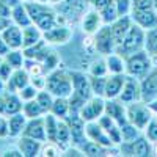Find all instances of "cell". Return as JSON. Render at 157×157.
I'll use <instances>...</instances> for the list:
<instances>
[{"instance_id":"6da1fadb","label":"cell","mask_w":157,"mask_h":157,"mask_svg":"<svg viewBox=\"0 0 157 157\" xmlns=\"http://www.w3.org/2000/svg\"><path fill=\"white\" fill-rule=\"evenodd\" d=\"M145 36H146V30L141 29L140 25H137L134 22L130 25L127 35L124 36V39L116 46L115 52L126 58V57L135 54L138 50H143L145 49Z\"/></svg>"},{"instance_id":"7a4b0ae2","label":"cell","mask_w":157,"mask_h":157,"mask_svg":"<svg viewBox=\"0 0 157 157\" xmlns=\"http://www.w3.org/2000/svg\"><path fill=\"white\" fill-rule=\"evenodd\" d=\"M46 90H49L55 98H69L74 93L71 72H66L60 68L50 71L47 75Z\"/></svg>"},{"instance_id":"3957f363","label":"cell","mask_w":157,"mask_h":157,"mask_svg":"<svg viewBox=\"0 0 157 157\" xmlns=\"http://www.w3.org/2000/svg\"><path fill=\"white\" fill-rule=\"evenodd\" d=\"M126 112H127V120L134 126H137L140 130H145L148 123L152 120L154 115H155L151 110L149 104H146L145 101H135L132 104H127Z\"/></svg>"},{"instance_id":"277c9868","label":"cell","mask_w":157,"mask_h":157,"mask_svg":"<svg viewBox=\"0 0 157 157\" xmlns=\"http://www.w3.org/2000/svg\"><path fill=\"white\" fill-rule=\"evenodd\" d=\"M126 60V74L132 75V77H145L151 69H152V63L149 58V54L143 49L138 50L135 54L129 55L124 58Z\"/></svg>"},{"instance_id":"5b68a950","label":"cell","mask_w":157,"mask_h":157,"mask_svg":"<svg viewBox=\"0 0 157 157\" xmlns=\"http://www.w3.org/2000/svg\"><path fill=\"white\" fill-rule=\"evenodd\" d=\"M94 47H96V52H99V54L104 55V57L115 52L116 43L113 39L110 24H104L102 27L94 33Z\"/></svg>"},{"instance_id":"8992f818","label":"cell","mask_w":157,"mask_h":157,"mask_svg":"<svg viewBox=\"0 0 157 157\" xmlns=\"http://www.w3.org/2000/svg\"><path fill=\"white\" fill-rule=\"evenodd\" d=\"M105 112V98H101V96H91L85 104L83 107L80 109L78 115L82 116V120L85 123L88 121H96L104 115Z\"/></svg>"},{"instance_id":"52a82bcc","label":"cell","mask_w":157,"mask_h":157,"mask_svg":"<svg viewBox=\"0 0 157 157\" xmlns=\"http://www.w3.org/2000/svg\"><path fill=\"white\" fill-rule=\"evenodd\" d=\"M123 104H132L135 101H141V85L138 77H132V75H127L126 74V82L123 85V90L120 96H118Z\"/></svg>"},{"instance_id":"ba28073f","label":"cell","mask_w":157,"mask_h":157,"mask_svg":"<svg viewBox=\"0 0 157 157\" xmlns=\"http://www.w3.org/2000/svg\"><path fill=\"white\" fill-rule=\"evenodd\" d=\"M140 85H141V101L149 104L157 98V66H154L141 78Z\"/></svg>"},{"instance_id":"9c48e42d","label":"cell","mask_w":157,"mask_h":157,"mask_svg":"<svg viewBox=\"0 0 157 157\" xmlns=\"http://www.w3.org/2000/svg\"><path fill=\"white\" fill-rule=\"evenodd\" d=\"M43 38L47 41V44H55L61 46L69 43V39L72 38V30L63 24H57L54 29H50L47 32H43Z\"/></svg>"},{"instance_id":"30bf717a","label":"cell","mask_w":157,"mask_h":157,"mask_svg":"<svg viewBox=\"0 0 157 157\" xmlns=\"http://www.w3.org/2000/svg\"><path fill=\"white\" fill-rule=\"evenodd\" d=\"M85 134H86L88 140H93V141L99 143V145H102V146H107V148L115 146L113 141L110 140V137L107 135V132L104 130V127L98 123V120L85 123Z\"/></svg>"},{"instance_id":"8fae6325","label":"cell","mask_w":157,"mask_h":157,"mask_svg":"<svg viewBox=\"0 0 157 157\" xmlns=\"http://www.w3.org/2000/svg\"><path fill=\"white\" fill-rule=\"evenodd\" d=\"M130 17H132V22H135L137 25H140V27L145 29V30L157 27V11H155V8L132 10L130 11Z\"/></svg>"},{"instance_id":"7c38bea8","label":"cell","mask_w":157,"mask_h":157,"mask_svg":"<svg viewBox=\"0 0 157 157\" xmlns=\"http://www.w3.org/2000/svg\"><path fill=\"white\" fill-rule=\"evenodd\" d=\"M0 35H2V38L5 39V43L11 50L24 49V29L19 27L17 24H10Z\"/></svg>"},{"instance_id":"4fadbf2b","label":"cell","mask_w":157,"mask_h":157,"mask_svg":"<svg viewBox=\"0 0 157 157\" xmlns=\"http://www.w3.org/2000/svg\"><path fill=\"white\" fill-rule=\"evenodd\" d=\"M71 78H72V88H74V94L80 96L83 99H90L93 96L91 91V82H90V75H85L83 72H71Z\"/></svg>"},{"instance_id":"5bb4252c","label":"cell","mask_w":157,"mask_h":157,"mask_svg":"<svg viewBox=\"0 0 157 157\" xmlns=\"http://www.w3.org/2000/svg\"><path fill=\"white\" fill-rule=\"evenodd\" d=\"M22 135L35 138V140H39V141H47L44 118L38 116V118H32L30 121H27V124H25V127H24Z\"/></svg>"},{"instance_id":"9a60e30c","label":"cell","mask_w":157,"mask_h":157,"mask_svg":"<svg viewBox=\"0 0 157 157\" xmlns=\"http://www.w3.org/2000/svg\"><path fill=\"white\" fill-rule=\"evenodd\" d=\"M102 25H104L102 16L94 6L91 10H88L82 17V30H83L85 35H94Z\"/></svg>"},{"instance_id":"2e32d148","label":"cell","mask_w":157,"mask_h":157,"mask_svg":"<svg viewBox=\"0 0 157 157\" xmlns=\"http://www.w3.org/2000/svg\"><path fill=\"white\" fill-rule=\"evenodd\" d=\"M105 115H109L110 118L118 123V124H124L127 120V112H126V104H123L120 99H107L105 101Z\"/></svg>"},{"instance_id":"e0dca14e","label":"cell","mask_w":157,"mask_h":157,"mask_svg":"<svg viewBox=\"0 0 157 157\" xmlns=\"http://www.w3.org/2000/svg\"><path fill=\"white\" fill-rule=\"evenodd\" d=\"M98 123L104 127V130L107 132V135L110 137V140L113 141V145L115 146H118L120 143L123 141V137H121V127H120V124H118L113 118H110L109 115H105L104 113L99 120H98Z\"/></svg>"},{"instance_id":"ac0fdd59","label":"cell","mask_w":157,"mask_h":157,"mask_svg":"<svg viewBox=\"0 0 157 157\" xmlns=\"http://www.w3.org/2000/svg\"><path fill=\"white\" fill-rule=\"evenodd\" d=\"M132 17H130V14L127 16H120L118 19H115L112 24H110V27H112V33H113V39H115V43L116 46L120 44L124 36L127 35L129 29H130V25H132Z\"/></svg>"},{"instance_id":"d6986e66","label":"cell","mask_w":157,"mask_h":157,"mask_svg":"<svg viewBox=\"0 0 157 157\" xmlns=\"http://www.w3.org/2000/svg\"><path fill=\"white\" fill-rule=\"evenodd\" d=\"M17 148L21 149L24 157H36L41 154V148H43V141L30 138V137H25L21 135L17 140Z\"/></svg>"},{"instance_id":"ffe728a7","label":"cell","mask_w":157,"mask_h":157,"mask_svg":"<svg viewBox=\"0 0 157 157\" xmlns=\"http://www.w3.org/2000/svg\"><path fill=\"white\" fill-rule=\"evenodd\" d=\"M126 82V74H110L105 85V99H116L120 96L123 85Z\"/></svg>"},{"instance_id":"44dd1931","label":"cell","mask_w":157,"mask_h":157,"mask_svg":"<svg viewBox=\"0 0 157 157\" xmlns=\"http://www.w3.org/2000/svg\"><path fill=\"white\" fill-rule=\"evenodd\" d=\"M30 83V74L27 69L24 68H19V69H14L13 75L10 77V80H6V90L8 91H17L22 90L25 85Z\"/></svg>"},{"instance_id":"7402d4cb","label":"cell","mask_w":157,"mask_h":157,"mask_svg":"<svg viewBox=\"0 0 157 157\" xmlns=\"http://www.w3.org/2000/svg\"><path fill=\"white\" fill-rule=\"evenodd\" d=\"M24 57L25 58H30V60H38V61H44V58L50 54V50L47 49V41L43 38L41 41H38L36 44L30 46V47H24Z\"/></svg>"},{"instance_id":"603a6c76","label":"cell","mask_w":157,"mask_h":157,"mask_svg":"<svg viewBox=\"0 0 157 157\" xmlns=\"http://www.w3.org/2000/svg\"><path fill=\"white\" fill-rule=\"evenodd\" d=\"M3 101H5V116H11V115H14V113L22 112L24 104H22V99H21L19 93H16V91L5 90Z\"/></svg>"},{"instance_id":"cb8c5ba5","label":"cell","mask_w":157,"mask_h":157,"mask_svg":"<svg viewBox=\"0 0 157 157\" xmlns=\"http://www.w3.org/2000/svg\"><path fill=\"white\" fill-rule=\"evenodd\" d=\"M27 120H29V118L25 116L24 112H19V113H14V115L8 116L10 137H19V135H22L24 127H25V124H27Z\"/></svg>"},{"instance_id":"d4e9b609","label":"cell","mask_w":157,"mask_h":157,"mask_svg":"<svg viewBox=\"0 0 157 157\" xmlns=\"http://www.w3.org/2000/svg\"><path fill=\"white\" fill-rule=\"evenodd\" d=\"M33 24H35L41 32H47V30H50V29H54L55 25L58 24V17H57V14H55V13L52 11L50 8H47L44 13H41V14H39V16L33 21Z\"/></svg>"},{"instance_id":"484cf974","label":"cell","mask_w":157,"mask_h":157,"mask_svg":"<svg viewBox=\"0 0 157 157\" xmlns=\"http://www.w3.org/2000/svg\"><path fill=\"white\" fill-rule=\"evenodd\" d=\"M145 50L149 54L152 68L157 66V27L146 30L145 36Z\"/></svg>"},{"instance_id":"4316f807","label":"cell","mask_w":157,"mask_h":157,"mask_svg":"<svg viewBox=\"0 0 157 157\" xmlns=\"http://www.w3.org/2000/svg\"><path fill=\"white\" fill-rule=\"evenodd\" d=\"M132 145V155L135 157H148L152 154V146H151V141L148 140V137H137L134 141H130Z\"/></svg>"},{"instance_id":"83f0119b","label":"cell","mask_w":157,"mask_h":157,"mask_svg":"<svg viewBox=\"0 0 157 157\" xmlns=\"http://www.w3.org/2000/svg\"><path fill=\"white\" fill-rule=\"evenodd\" d=\"M105 63L110 74H126V60L120 54L113 52L110 55H105Z\"/></svg>"},{"instance_id":"f1b7e54d","label":"cell","mask_w":157,"mask_h":157,"mask_svg":"<svg viewBox=\"0 0 157 157\" xmlns=\"http://www.w3.org/2000/svg\"><path fill=\"white\" fill-rule=\"evenodd\" d=\"M58 120L54 113L47 112L44 116V124H46V135H47V141H54L57 143V132H58Z\"/></svg>"},{"instance_id":"f546056e","label":"cell","mask_w":157,"mask_h":157,"mask_svg":"<svg viewBox=\"0 0 157 157\" xmlns=\"http://www.w3.org/2000/svg\"><path fill=\"white\" fill-rule=\"evenodd\" d=\"M11 19L14 21V24H17L19 27H22V29L27 27V25H30V24H33L32 22V17L29 14V11L25 10V6H24V3H19L17 6L13 8Z\"/></svg>"},{"instance_id":"4dcf8cb0","label":"cell","mask_w":157,"mask_h":157,"mask_svg":"<svg viewBox=\"0 0 157 157\" xmlns=\"http://www.w3.org/2000/svg\"><path fill=\"white\" fill-rule=\"evenodd\" d=\"M43 39V32L39 30L35 24H30L27 27H24V47H30L36 44L38 41Z\"/></svg>"},{"instance_id":"1f68e13d","label":"cell","mask_w":157,"mask_h":157,"mask_svg":"<svg viewBox=\"0 0 157 157\" xmlns=\"http://www.w3.org/2000/svg\"><path fill=\"white\" fill-rule=\"evenodd\" d=\"M50 113H54L60 120H64L69 115V98H55Z\"/></svg>"},{"instance_id":"d6a6232c","label":"cell","mask_w":157,"mask_h":157,"mask_svg":"<svg viewBox=\"0 0 157 157\" xmlns=\"http://www.w3.org/2000/svg\"><path fill=\"white\" fill-rule=\"evenodd\" d=\"M22 112L25 113V116H27L29 120H32V118H38V116H43V115L47 113L41 107V104L36 101V98L35 99H30V101H25L24 107H22Z\"/></svg>"},{"instance_id":"836d02e7","label":"cell","mask_w":157,"mask_h":157,"mask_svg":"<svg viewBox=\"0 0 157 157\" xmlns=\"http://www.w3.org/2000/svg\"><path fill=\"white\" fill-rule=\"evenodd\" d=\"M91 91L93 96L105 98V85H107V75H90Z\"/></svg>"},{"instance_id":"e575fe53","label":"cell","mask_w":157,"mask_h":157,"mask_svg":"<svg viewBox=\"0 0 157 157\" xmlns=\"http://www.w3.org/2000/svg\"><path fill=\"white\" fill-rule=\"evenodd\" d=\"M121 127V137H123V141H134L137 137H140V132L141 130L134 126L130 121H126L124 124L120 126Z\"/></svg>"},{"instance_id":"d590c367","label":"cell","mask_w":157,"mask_h":157,"mask_svg":"<svg viewBox=\"0 0 157 157\" xmlns=\"http://www.w3.org/2000/svg\"><path fill=\"white\" fill-rule=\"evenodd\" d=\"M3 60L8 61L14 69H19V68L24 66L25 57H24V52H21V49H14V50H10L8 54L3 57Z\"/></svg>"},{"instance_id":"8d00e7d4","label":"cell","mask_w":157,"mask_h":157,"mask_svg":"<svg viewBox=\"0 0 157 157\" xmlns=\"http://www.w3.org/2000/svg\"><path fill=\"white\" fill-rule=\"evenodd\" d=\"M54 99H55V96L52 94L49 90H39L38 94H36V101L41 104V107H43L46 112H50L52 104H54Z\"/></svg>"},{"instance_id":"74e56055","label":"cell","mask_w":157,"mask_h":157,"mask_svg":"<svg viewBox=\"0 0 157 157\" xmlns=\"http://www.w3.org/2000/svg\"><path fill=\"white\" fill-rule=\"evenodd\" d=\"M61 148L54 141H47L46 145H43L41 148V154L39 155H44V157H57V155H61Z\"/></svg>"},{"instance_id":"f35d334b","label":"cell","mask_w":157,"mask_h":157,"mask_svg":"<svg viewBox=\"0 0 157 157\" xmlns=\"http://www.w3.org/2000/svg\"><path fill=\"white\" fill-rule=\"evenodd\" d=\"M38 88L35 86V85H32V83H29V85H25L22 90H19L17 93H19V96H21V99L25 102V101H30V99H35L36 98V94H38Z\"/></svg>"},{"instance_id":"ab89813d","label":"cell","mask_w":157,"mask_h":157,"mask_svg":"<svg viewBox=\"0 0 157 157\" xmlns=\"http://www.w3.org/2000/svg\"><path fill=\"white\" fill-rule=\"evenodd\" d=\"M107 72H109V68H107L105 60H98L90 68V75H107Z\"/></svg>"},{"instance_id":"60d3db41","label":"cell","mask_w":157,"mask_h":157,"mask_svg":"<svg viewBox=\"0 0 157 157\" xmlns=\"http://www.w3.org/2000/svg\"><path fill=\"white\" fill-rule=\"evenodd\" d=\"M145 135L148 137V140L151 143H157V116L155 115L145 127Z\"/></svg>"},{"instance_id":"b9f144b4","label":"cell","mask_w":157,"mask_h":157,"mask_svg":"<svg viewBox=\"0 0 157 157\" xmlns=\"http://www.w3.org/2000/svg\"><path fill=\"white\" fill-rule=\"evenodd\" d=\"M115 5L118 10V16H127L132 10V0H115Z\"/></svg>"},{"instance_id":"7bdbcfd3","label":"cell","mask_w":157,"mask_h":157,"mask_svg":"<svg viewBox=\"0 0 157 157\" xmlns=\"http://www.w3.org/2000/svg\"><path fill=\"white\" fill-rule=\"evenodd\" d=\"M43 64H44V69L49 71V72H50V71H54V69H57V68H58V57H57L55 52H52V50H50V54L44 58Z\"/></svg>"},{"instance_id":"ee69618b","label":"cell","mask_w":157,"mask_h":157,"mask_svg":"<svg viewBox=\"0 0 157 157\" xmlns=\"http://www.w3.org/2000/svg\"><path fill=\"white\" fill-rule=\"evenodd\" d=\"M13 72H14V68H13L8 61L2 60V63H0V77L6 82V80H10V77L13 75Z\"/></svg>"},{"instance_id":"f6af8a7d","label":"cell","mask_w":157,"mask_h":157,"mask_svg":"<svg viewBox=\"0 0 157 157\" xmlns=\"http://www.w3.org/2000/svg\"><path fill=\"white\" fill-rule=\"evenodd\" d=\"M149 8H154L152 0H132V10H149Z\"/></svg>"},{"instance_id":"bcb514c9","label":"cell","mask_w":157,"mask_h":157,"mask_svg":"<svg viewBox=\"0 0 157 157\" xmlns=\"http://www.w3.org/2000/svg\"><path fill=\"white\" fill-rule=\"evenodd\" d=\"M30 82H32V85H35L38 90H46L47 77H44L43 74H41V75H33V77H30Z\"/></svg>"},{"instance_id":"7dc6e473","label":"cell","mask_w":157,"mask_h":157,"mask_svg":"<svg viewBox=\"0 0 157 157\" xmlns=\"http://www.w3.org/2000/svg\"><path fill=\"white\" fill-rule=\"evenodd\" d=\"M10 137V130H8V120H5V115L0 113V138Z\"/></svg>"},{"instance_id":"c3c4849f","label":"cell","mask_w":157,"mask_h":157,"mask_svg":"<svg viewBox=\"0 0 157 157\" xmlns=\"http://www.w3.org/2000/svg\"><path fill=\"white\" fill-rule=\"evenodd\" d=\"M11 13H13V8L8 6L6 3H3L2 0H0V16H2V17H10V19H11Z\"/></svg>"},{"instance_id":"681fc988","label":"cell","mask_w":157,"mask_h":157,"mask_svg":"<svg viewBox=\"0 0 157 157\" xmlns=\"http://www.w3.org/2000/svg\"><path fill=\"white\" fill-rule=\"evenodd\" d=\"M10 50H11V49L8 47V44L5 43V39L2 38V35H0V57L3 58V57H5L6 54H8Z\"/></svg>"},{"instance_id":"f907efd6","label":"cell","mask_w":157,"mask_h":157,"mask_svg":"<svg viewBox=\"0 0 157 157\" xmlns=\"http://www.w3.org/2000/svg\"><path fill=\"white\" fill-rule=\"evenodd\" d=\"M2 155H5V157H24L19 148H17V149H11V151H6V152H3Z\"/></svg>"},{"instance_id":"816d5d0a","label":"cell","mask_w":157,"mask_h":157,"mask_svg":"<svg viewBox=\"0 0 157 157\" xmlns=\"http://www.w3.org/2000/svg\"><path fill=\"white\" fill-rule=\"evenodd\" d=\"M11 24V21H10V17H2V16H0V33H2L6 27H8V25Z\"/></svg>"},{"instance_id":"f5cc1de1","label":"cell","mask_w":157,"mask_h":157,"mask_svg":"<svg viewBox=\"0 0 157 157\" xmlns=\"http://www.w3.org/2000/svg\"><path fill=\"white\" fill-rule=\"evenodd\" d=\"M2 2L3 3H6L8 6H11V8H14V6H17L21 2H19V0H2Z\"/></svg>"},{"instance_id":"db71d44e","label":"cell","mask_w":157,"mask_h":157,"mask_svg":"<svg viewBox=\"0 0 157 157\" xmlns=\"http://www.w3.org/2000/svg\"><path fill=\"white\" fill-rule=\"evenodd\" d=\"M0 113L5 115V101H3V94L0 93Z\"/></svg>"},{"instance_id":"11a10c76","label":"cell","mask_w":157,"mask_h":157,"mask_svg":"<svg viewBox=\"0 0 157 157\" xmlns=\"http://www.w3.org/2000/svg\"><path fill=\"white\" fill-rule=\"evenodd\" d=\"M5 90H6V82L3 80L2 77H0V93H3Z\"/></svg>"},{"instance_id":"9f6ffc18","label":"cell","mask_w":157,"mask_h":157,"mask_svg":"<svg viewBox=\"0 0 157 157\" xmlns=\"http://www.w3.org/2000/svg\"><path fill=\"white\" fill-rule=\"evenodd\" d=\"M61 2H64V0H50V3H61Z\"/></svg>"},{"instance_id":"6f0895ef","label":"cell","mask_w":157,"mask_h":157,"mask_svg":"<svg viewBox=\"0 0 157 157\" xmlns=\"http://www.w3.org/2000/svg\"><path fill=\"white\" fill-rule=\"evenodd\" d=\"M154 2V8H155V11H157V0H152Z\"/></svg>"},{"instance_id":"680465c9","label":"cell","mask_w":157,"mask_h":157,"mask_svg":"<svg viewBox=\"0 0 157 157\" xmlns=\"http://www.w3.org/2000/svg\"><path fill=\"white\" fill-rule=\"evenodd\" d=\"M154 152L157 154V143H155V148H154Z\"/></svg>"},{"instance_id":"91938a15","label":"cell","mask_w":157,"mask_h":157,"mask_svg":"<svg viewBox=\"0 0 157 157\" xmlns=\"http://www.w3.org/2000/svg\"><path fill=\"white\" fill-rule=\"evenodd\" d=\"M0 63H2V57H0Z\"/></svg>"},{"instance_id":"94428289","label":"cell","mask_w":157,"mask_h":157,"mask_svg":"<svg viewBox=\"0 0 157 157\" xmlns=\"http://www.w3.org/2000/svg\"><path fill=\"white\" fill-rule=\"evenodd\" d=\"M155 116H157V115H155Z\"/></svg>"}]
</instances>
